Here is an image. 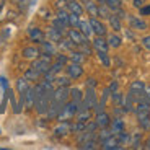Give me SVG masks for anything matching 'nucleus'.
Masks as SVG:
<instances>
[{
    "label": "nucleus",
    "mask_w": 150,
    "mask_h": 150,
    "mask_svg": "<svg viewBox=\"0 0 150 150\" xmlns=\"http://www.w3.org/2000/svg\"><path fill=\"white\" fill-rule=\"evenodd\" d=\"M135 116L139 121V126L144 131H149L150 129V100L147 96V93L144 96H140L139 100H135Z\"/></svg>",
    "instance_id": "obj_1"
},
{
    "label": "nucleus",
    "mask_w": 150,
    "mask_h": 150,
    "mask_svg": "<svg viewBox=\"0 0 150 150\" xmlns=\"http://www.w3.org/2000/svg\"><path fill=\"white\" fill-rule=\"evenodd\" d=\"M77 111H79V105L70 100V101H67V103L62 105V108H60L59 112H57L56 119L57 121H70V119H74V117H75Z\"/></svg>",
    "instance_id": "obj_2"
},
{
    "label": "nucleus",
    "mask_w": 150,
    "mask_h": 150,
    "mask_svg": "<svg viewBox=\"0 0 150 150\" xmlns=\"http://www.w3.org/2000/svg\"><path fill=\"white\" fill-rule=\"evenodd\" d=\"M51 64H52V57L46 56V54H39V56L31 62V67H33L34 70H38L41 75H44L46 72L51 69Z\"/></svg>",
    "instance_id": "obj_3"
},
{
    "label": "nucleus",
    "mask_w": 150,
    "mask_h": 150,
    "mask_svg": "<svg viewBox=\"0 0 150 150\" xmlns=\"http://www.w3.org/2000/svg\"><path fill=\"white\" fill-rule=\"evenodd\" d=\"M129 93H131L132 96L135 98V100H139L140 96H144V95L147 93L145 83L140 82V80H135V82H132L131 85H129Z\"/></svg>",
    "instance_id": "obj_4"
},
{
    "label": "nucleus",
    "mask_w": 150,
    "mask_h": 150,
    "mask_svg": "<svg viewBox=\"0 0 150 150\" xmlns=\"http://www.w3.org/2000/svg\"><path fill=\"white\" fill-rule=\"evenodd\" d=\"M67 38L70 39V41H74L77 46L85 44V42H90L88 41V38H86L80 30H77V28H70V30H67Z\"/></svg>",
    "instance_id": "obj_5"
},
{
    "label": "nucleus",
    "mask_w": 150,
    "mask_h": 150,
    "mask_svg": "<svg viewBox=\"0 0 150 150\" xmlns=\"http://www.w3.org/2000/svg\"><path fill=\"white\" fill-rule=\"evenodd\" d=\"M65 72H67V75L72 80H77L83 75V67L82 64H77V62H69L65 65Z\"/></svg>",
    "instance_id": "obj_6"
},
{
    "label": "nucleus",
    "mask_w": 150,
    "mask_h": 150,
    "mask_svg": "<svg viewBox=\"0 0 150 150\" xmlns=\"http://www.w3.org/2000/svg\"><path fill=\"white\" fill-rule=\"evenodd\" d=\"M90 25H91V30H93L95 36H106L108 34V30H106L105 23H101L98 20V16H90Z\"/></svg>",
    "instance_id": "obj_7"
},
{
    "label": "nucleus",
    "mask_w": 150,
    "mask_h": 150,
    "mask_svg": "<svg viewBox=\"0 0 150 150\" xmlns=\"http://www.w3.org/2000/svg\"><path fill=\"white\" fill-rule=\"evenodd\" d=\"M101 144V149H105V150H117V149H122V144H121V140H119V137H117L116 134H112V135H109L108 139H105L103 142H100Z\"/></svg>",
    "instance_id": "obj_8"
},
{
    "label": "nucleus",
    "mask_w": 150,
    "mask_h": 150,
    "mask_svg": "<svg viewBox=\"0 0 150 150\" xmlns=\"http://www.w3.org/2000/svg\"><path fill=\"white\" fill-rule=\"evenodd\" d=\"M127 21H129V26L132 28V30H139V31H145L147 28H149V25H147V21L144 18H140V16H135V15H129L127 16Z\"/></svg>",
    "instance_id": "obj_9"
},
{
    "label": "nucleus",
    "mask_w": 150,
    "mask_h": 150,
    "mask_svg": "<svg viewBox=\"0 0 150 150\" xmlns=\"http://www.w3.org/2000/svg\"><path fill=\"white\" fill-rule=\"evenodd\" d=\"M70 132H72V124L69 121H59V124L54 127V135H57V137H65Z\"/></svg>",
    "instance_id": "obj_10"
},
{
    "label": "nucleus",
    "mask_w": 150,
    "mask_h": 150,
    "mask_svg": "<svg viewBox=\"0 0 150 150\" xmlns=\"http://www.w3.org/2000/svg\"><path fill=\"white\" fill-rule=\"evenodd\" d=\"M65 8H67L70 13L77 15V16L85 15V8H83V5H82V2H80V0H70V2H67Z\"/></svg>",
    "instance_id": "obj_11"
},
{
    "label": "nucleus",
    "mask_w": 150,
    "mask_h": 150,
    "mask_svg": "<svg viewBox=\"0 0 150 150\" xmlns=\"http://www.w3.org/2000/svg\"><path fill=\"white\" fill-rule=\"evenodd\" d=\"M28 38H30V39H31L33 42H38V44H41V42L46 39V34L42 33V30H39V28L31 26L30 30H28Z\"/></svg>",
    "instance_id": "obj_12"
},
{
    "label": "nucleus",
    "mask_w": 150,
    "mask_h": 150,
    "mask_svg": "<svg viewBox=\"0 0 150 150\" xmlns=\"http://www.w3.org/2000/svg\"><path fill=\"white\" fill-rule=\"evenodd\" d=\"M30 82H28L25 77H20L18 80H16V91H18L20 95V105L23 106V96H25V93H26V90L30 88Z\"/></svg>",
    "instance_id": "obj_13"
},
{
    "label": "nucleus",
    "mask_w": 150,
    "mask_h": 150,
    "mask_svg": "<svg viewBox=\"0 0 150 150\" xmlns=\"http://www.w3.org/2000/svg\"><path fill=\"white\" fill-rule=\"evenodd\" d=\"M88 16H98V4L96 0H80Z\"/></svg>",
    "instance_id": "obj_14"
},
{
    "label": "nucleus",
    "mask_w": 150,
    "mask_h": 150,
    "mask_svg": "<svg viewBox=\"0 0 150 150\" xmlns=\"http://www.w3.org/2000/svg\"><path fill=\"white\" fill-rule=\"evenodd\" d=\"M41 54H46V56L49 57H56L57 54V49H56V42H51L47 41V39H44V41L41 42Z\"/></svg>",
    "instance_id": "obj_15"
},
{
    "label": "nucleus",
    "mask_w": 150,
    "mask_h": 150,
    "mask_svg": "<svg viewBox=\"0 0 150 150\" xmlns=\"http://www.w3.org/2000/svg\"><path fill=\"white\" fill-rule=\"evenodd\" d=\"M39 54H41V49L36 47V46H26V47L21 51L23 59H26V60H34Z\"/></svg>",
    "instance_id": "obj_16"
},
{
    "label": "nucleus",
    "mask_w": 150,
    "mask_h": 150,
    "mask_svg": "<svg viewBox=\"0 0 150 150\" xmlns=\"http://www.w3.org/2000/svg\"><path fill=\"white\" fill-rule=\"evenodd\" d=\"M95 122L98 124V127H109V124H111V117H109V114L103 109V111H98L96 112V119H95Z\"/></svg>",
    "instance_id": "obj_17"
},
{
    "label": "nucleus",
    "mask_w": 150,
    "mask_h": 150,
    "mask_svg": "<svg viewBox=\"0 0 150 150\" xmlns=\"http://www.w3.org/2000/svg\"><path fill=\"white\" fill-rule=\"evenodd\" d=\"M91 47L95 51H106L108 52V49H109L108 39H105V36H95V39L91 41Z\"/></svg>",
    "instance_id": "obj_18"
},
{
    "label": "nucleus",
    "mask_w": 150,
    "mask_h": 150,
    "mask_svg": "<svg viewBox=\"0 0 150 150\" xmlns=\"http://www.w3.org/2000/svg\"><path fill=\"white\" fill-rule=\"evenodd\" d=\"M47 41H51V42H56V44H59L60 41H62V38H64V33H60L59 30H56L54 26H51L49 28V31H47Z\"/></svg>",
    "instance_id": "obj_19"
},
{
    "label": "nucleus",
    "mask_w": 150,
    "mask_h": 150,
    "mask_svg": "<svg viewBox=\"0 0 150 150\" xmlns=\"http://www.w3.org/2000/svg\"><path fill=\"white\" fill-rule=\"evenodd\" d=\"M23 106L28 108V109L34 106V86H30L26 90V93L23 96Z\"/></svg>",
    "instance_id": "obj_20"
},
{
    "label": "nucleus",
    "mask_w": 150,
    "mask_h": 150,
    "mask_svg": "<svg viewBox=\"0 0 150 150\" xmlns=\"http://www.w3.org/2000/svg\"><path fill=\"white\" fill-rule=\"evenodd\" d=\"M109 21V26L112 28V31H116V33H119L121 30H122V20L117 16V13H111L108 18Z\"/></svg>",
    "instance_id": "obj_21"
},
{
    "label": "nucleus",
    "mask_w": 150,
    "mask_h": 150,
    "mask_svg": "<svg viewBox=\"0 0 150 150\" xmlns=\"http://www.w3.org/2000/svg\"><path fill=\"white\" fill-rule=\"evenodd\" d=\"M109 129H111V132L112 134H121V132L124 131V122H122V119L121 117H116V119H112L111 121V124H109Z\"/></svg>",
    "instance_id": "obj_22"
},
{
    "label": "nucleus",
    "mask_w": 150,
    "mask_h": 150,
    "mask_svg": "<svg viewBox=\"0 0 150 150\" xmlns=\"http://www.w3.org/2000/svg\"><path fill=\"white\" fill-rule=\"evenodd\" d=\"M106 39H108L109 47H116V49H117L121 44H122V38H121L119 34L116 33V31H114V33H111L108 38H106Z\"/></svg>",
    "instance_id": "obj_23"
},
{
    "label": "nucleus",
    "mask_w": 150,
    "mask_h": 150,
    "mask_svg": "<svg viewBox=\"0 0 150 150\" xmlns=\"http://www.w3.org/2000/svg\"><path fill=\"white\" fill-rule=\"evenodd\" d=\"M70 100L74 103H77L79 105V108L82 106V103H83V93H82V90H79V88H70Z\"/></svg>",
    "instance_id": "obj_24"
},
{
    "label": "nucleus",
    "mask_w": 150,
    "mask_h": 150,
    "mask_svg": "<svg viewBox=\"0 0 150 150\" xmlns=\"http://www.w3.org/2000/svg\"><path fill=\"white\" fill-rule=\"evenodd\" d=\"M69 60H70V62H77V64H83V62H85V54H83L82 51L74 49V51H70Z\"/></svg>",
    "instance_id": "obj_25"
},
{
    "label": "nucleus",
    "mask_w": 150,
    "mask_h": 150,
    "mask_svg": "<svg viewBox=\"0 0 150 150\" xmlns=\"http://www.w3.org/2000/svg\"><path fill=\"white\" fill-rule=\"evenodd\" d=\"M25 79L28 80V82H39V79H41V74L38 70H34L33 67H30L26 72H25Z\"/></svg>",
    "instance_id": "obj_26"
},
{
    "label": "nucleus",
    "mask_w": 150,
    "mask_h": 150,
    "mask_svg": "<svg viewBox=\"0 0 150 150\" xmlns=\"http://www.w3.org/2000/svg\"><path fill=\"white\" fill-rule=\"evenodd\" d=\"M79 30L82 31V33L85 34L86 38H90L91 34H93V30H91L90 21H86V20H80V26H79Z\"/></svg>",
    "instance_id": "obj_27"
},
{
    "label": "nucleus",
    "mask_w": 150,
    "mask_h": 150,
    "mask_svg": "<svg viewBox=\"0 0 150 150\" xmlns=\"http://www.w3.org/2000/svg\"><path fill=\"white\" fill-rule=\"evenodd\" d=\"M52 26L54 28H56V30H59L60 31V33H67V30H69V28H70V26H69V25H67V23H64V21H62V20H59V18H57V16H56V18H54L52 20Z\"/></svg>",
    "instance_id": "obj_28"
},
{
    "label": "nucleus",
    "mask_w": 150,
    "mask_h": 150,
    "mask_svg": "<svg viewBox=\"0 0 150 150\" xmlns=\"http://www.w3.org/2000/svg\"><path fill=\"white\" fill-rule=\"evenodd\" d=\"M109 15H111V8L108 7L106 4H100L98 5V16L100 18H109Z\"/></svg>",
    "instance_id": "obj_29"
},
{
    "label": "nucleus",
    "mask_w": 150,
    "mask_h": 150,
    "mask_svg": "<svg viewBox=\"0 0 150 150\" xmlns=\"http://www.w3.org/2000/svg\"><path fill=\"white\" fill-rule=\"evenodd\" d=\"M96 56H98V59L101 60V64L105 67H111V59H109L106 51H96Z\"/></svg>",
    "instance_id": "obj_30"
},
{
    "label": "nucleus",
    "mask_w": 150,
    "mask_h": 150,
    "mask_svg": "<svg viewBox=\"0 0 150 150\" xmlns=\"http://www.w3.org/2000/svg\"><path fill=\"white\" fill-rule=\"evenodd\" d=\"M59 46H60V49H64V51H69V52H70V51H74L75 47H77V44H75L74 41H70V39H64V38H62V41L59 42Z\"/></svg>",
    "instance_id": "obj_31"
},
{
    "label": "nucleus",
    "mask_w": 150,
    "mask_h": 150,
    "mask_svg": "<svg viewBox=\"0 0 150 150\" xmlns=\"http://www.w3.org/2000/svg\"><path fill=\"white\" fill-rule=\"evenodd\" d=\"M72 82L70 77H56V80H54V83H56V86H69Z\"/></svg>",
    "instance_id": "obj_32"
},
{
    "label": "nucleus",
    "mask_w": 150,
    "mask_h": 150,
    "mask_svg": "<svg viewBox=\"0 0 150 150\" xmlns=\"http://www.w3.org/2000/svg\"><path fill=\"white\" fill-rule=\"evenodd\" d=\"M105 4L108 5L112 11H116V10H119V8L122 7V0H105Z\"/></svg>",
    "instance_id": "obj_33"
},
{
    "label": "nucleus",
    "mask_w": 150,
    "mask_h": 150,
    "mask_svg": "<svg viewBox=\"0 0 150 150\" xmlns=\"http://www.w3.org/2000/svg\"><path fill=\"white\" fill-rule=\"evenodd\" d=\"M69 26H70V28H77V30H79V26H80V16L70 13V15H69Z\"/></svg>",
    "instance_id": "obj_34"
},
{
    "label": "nucleus",
    "mask_w": 150,
    "mask_h": 150,
    "mask_svg": "<svg viewBox=\"0 0 150 150\" xmlns=\"http://www.w3.org/2000/svg\"><path fill=\"white\" fill-rule=\"evenodd\" d=\"M79 47V51H82L85 56H90L91 54V44L90 42H85V44H80V46H77Z\"/></svg>",
    "instance_id": "obj_35"
},
{
    "label": "nucleus",
    "mask_w": 150,
    "mask_h": 150,
    "mask_svg": "<svg viewBox=\"0 0 150 150\" xmlns=\"http://www.w3.org/2000/svg\"><path fill=\"white\" fill-rule=\"evenodd\" d=\"M34 2H36V0H18V5H20V8L25 11V10H28Z\"/></svg>",
    "instance_id": "obj_36"
},
{
    "label": "nucleus",
    "mask_w": 150,
    "mask_h": 150,
    "mask_svg": "<svg viewBox=\"0 0 150 150\" xmlns=\"http://www.w3.org/2000/svg\"><path fill=\"white\" fill-rule=\"evenodd\" d=\"M139 15H142V16H150V4H145L144 7L139 8Z\"/></svg>",
    "instance_id": "obj_37"
},
{
    "label": "nucleus",
    "mask_w": 150,
    "mask_h": 150,
    "mask_svg": "<svg viewBox=\"0 0 150 150\" xmlns=\"http://www.w3.org/2000/svg\"><path fill=\"white\" fill-rule=\"evenodd\" d=\"M145 4H147V0H132V5H134L135 8H140V7H144Z\"/></svg>",
    "instance_id": "obj_38"
},
{
    "label": "nucleus",
    "mask_w": 150,
    "mask_h": 150,
    "mask_svg": "<svg viewBox=\"0 0 150 150\" xmlns=\"http://www.w3.org/2000/svg\"><path fill=\"white\" fill-rule=\"evenodd\" d=\"M142 46H144L145 49H149V51H150V36L142 38Z\"/></svg>",
    "instance_id": "obj_39"
},
{
    "label": "nucleus",
    "mask_w": 150,
    "mask_h": 150,
    "mask_svg": "<svg viewBox=\"0 0 150 150\" xmlns=\"http://www.w3.org/2000/svg\"><path fill=\"white\" fill-rule=\"evenodd\" d=\"M86 88H96V80H95V79H88V80H86Z\"/></svg>",
    "instance_id": "obj_40"
},
{
    "label": "nucleus",
    "mask_w": 150,
    "mask_h": 150,
    "mask_svg": "<svg viewBox=\"0 0 150 150\" xmlns=\"http://www.w3.org/2000/svg\"><path fill=\"white\" fill-rule=\"evenodd\" d=\"M132 145H134V149H139V145H140V134H137V137L134 135V142H132Z\"/></svg>",
    "instance_id": "obj_41"
},
{
    "label": "nucleus",
    "mask_w": 150,
    "mask_h": 150,
    "mask_svg": "<svg viewBox=\"0 0 150 150\" xmlns=\"http://www.w3.org/2000/svg\"><path fill=\"white\" fill-rule=\"evenodd\" d=\"M108 88H109V91H111V93H112V91H117V82H112Z\"/></svg>",
    "instance_id": "obj_42"
},
{
    "label": "nucleus",
    "mask_w": 150,
    "mask_h": 150,
    "mask_svg": "<svg viewBox=\"0 0 150 150\" xmlns=\"http://www.w3.org/2000/svg\"><path fill=\"white\" fill-rule=\"evenodd\" d=\"M145 149L150 150V135H149V140H147V144H145Z\"/></svg>",
    "instance_id": "obj_43"
},
{
    "label": "nucleus",
    "mask_w": 150,
    "mask_h": 150,
    "mask_svg": "<svg viewBox=\"0 0 150 150\" xmlns=\"http://www.w3.org/2000/svg\"><path fill=\"white\" fill-rule=\"evenodd\" d=\"M98 4H105V0H96Z\"/></svg>",
    "instance_id": "obj_44"
},
{
    "label": "nucleus",
    "mask_w": 150,
    "mask_h": 150,
    "mask_svg": "<svg viewBox=\"0 0 150 150\" xmlns=\"http://www.w3.org/2000/svg\"><path fill=\"white\" fill-rule=\"evenodd\" d=\"M59 2H64V4H67V2H70V0H59Z\"/></svg>",
    "instance_id": "obj_45"
},
{
    "label": "nucleus",
    "mask_w": 150,
    "mask_h": 150,
    "mask_svg": "<svg viewBox=\"0 0 150 150\" xmlns=\"http://www.w3.org/2000/svg\"><path fill=\"white\" fill-rule=\"evenodd\" d=\"M0 20H2V11H0Z\"/></svg>",
    "instance_id": "obj_46"
},
{
    "label": "nucleus",
    "mask_w": 150,
    "mask_h": 150,
    "mask_svg": "<svg viewBox=\"0 0 150 150\" xmlns=\"http://www.w3.org/2000/svg\"><path fill=\"white\" fill-rule=\"evenodd\" d=\"M0 134H2V127H0Z\"/></svg>",
    "instance_id": "obj_47"
}]
</instances>
